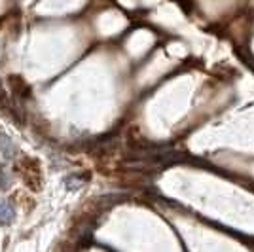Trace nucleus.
<instances>
[{
    "mask_svg": "<svg viewBox=\"0 0 254 252\" xmlns=\"http://www.w3.org/2000/svg\"><path fill=\"white\" fill-rule=\"evenodd\" d=\"M0 154L6 159H13L17 154V148L13 144V140L6 133H0Z\"/></svg>",
    "mask_w": 254,
    "mask_h": 252,
    "instance_id": "f257e3e1",
    "label": "nucleus"
},
{
    "mask_svg": "<svg viewBox=\"0 0 254 252\" xmlns=\"http://www.w3.org/2000/svg\"><path fill=\"white\" fill-rule=\"evenodd\" d=\"M15 220V209L10 201H0V224L8 226Z\"/></svg>",
    "mask_w": 254,
    "mask_h": 252,
    "instance_id": "f03ea898",
    "label": "nucleus"
},
{
    "mask_svg": "<svg viewBox=\"0 0 254 252\" xmlns=\"http://www.w3.org/2000/svg\"><path fill=\"white\" fill-rule=\"evenodd\" d=\"M10 184H11L10 173L6 171L4 165H0V191H4L6 188H10Z\"/></svg>",
    "mask_w": 254,
    "mask_h": 252,
    "instance_id": "7ed1b4c3",
    "label": "nucleus"
},
{
    "mask_svg": "<svg viewBox=\"0 0 254 252\" xmlns=\"http://www.w3.org/2000/svg\"><path fill=\"white\" fill-rule=\"evenodd\" d=\"M8 99H6V91H4V87H2V82H0V105H4Z\"/></svg>",
    "mask_w": 254,
    "mask_h": 252,
    "instance_id": "20e7f679",
    "label": "nucleus"
}]
</instances>
